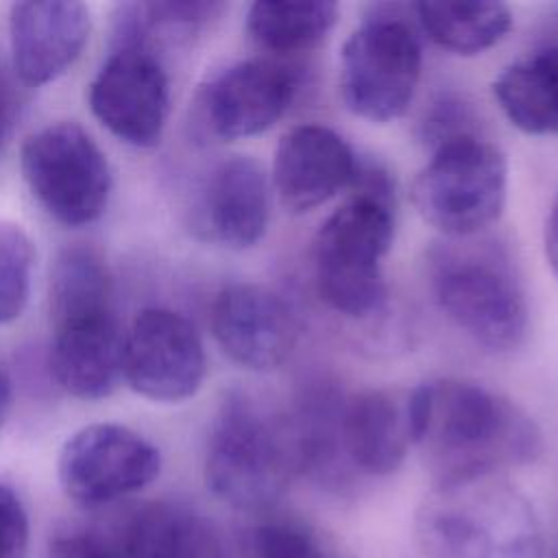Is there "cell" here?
I'll list each match as a JSON object with an SVG mask.
<instances>
[{
  "instance_id": "obj_1",
  "label": "cell",
  "mask_w": 558,
  "mask_h": 558,
  "mask_svg": "<svg viewBox=\"0 0 558 558\" xmlns=\"http://www.w3.org/2000/svg\"><path fill=\"white\" fill-rule=\"evenodd\" d=\"M412 442L423 447L436 482L501 473L532 462L543 438L536 423L510 399L466 379H434L405 397Z\"/></svg>"
},
{
  "instance_id": "obj_2",
  "label": "cell",
  "mask_w": 558,
  "mask_h": 558,
  "mask_svg": "<svg viewBox=\"0 0 558 558\" xmlns=\"http://www.w3.org/2000/svg\"><path fill=\"white\" fill-rule=\"evenodd\" d=\"M425 558H545L538 514L501 473L440 480L414 517Z\"/></svg>"
},
{
  "instance_id": "obj_3",
  "label": "cell",
  "mask_w": 558,
  "mask_h": 558,
  "mask_svg": "<svg viewBox=\"0 0 558 558\" xmlns=\"http://www.w3.org/2000/svg\"><path fill=\"white\" fill-rule=\"evenodd\" d=\"M303 475L288 418H277L246 392L225 397L205 453L207 488L231 508L266 510Z\"/></svg>"
},
{
  "instance_id": "obj_4",
  "label": "cell",
  "mask_w": 558,
  "mask_h": 558,
  "mask_svg": "<svg viewBox=\"0 0 558 558\" xmlns=\"http://www.w3.org/2000/svg\"><path fill=\"white\" fill-rule=\"evenodd\" d=\"M429 288L440 312L477 347L517 351L530 329L525 290L490 244L449 240L429 253Z\"/></svg>"
},
{
  "instance_id": "obj_5",
  "label": "cell",
  "mask_w": 558,
  "mask_h": 558,
  "mask_svg": "<svg viewBox=\"0 0 558 558\" xmlns=\"http://www.w3.org/2000/svg\"><path fill=\"white\" fill-rule=\"evenodd\" d=\"M395 238V203L353 192L318 227L312 272L318 296L347 318H371L388 303L384 257Z\"/></svg>"
},
{
  "instance_id": "obj_6",
  "label": "cell",
  "mask_w": 558,
  "mask_h": 558,
  "mask_svg": "<svg viewBox=\"0 0 558 558\" xmlns=\"http://www.w3.org/2000/svg\"><path fill=\"white\" fill-rule=\"evenodd\" d=\"M508 196L506 155L480 133L434 146L412 183L416 214L449 240L473 238L504 211Z\"/></svg>"
},
{
  "instance_id": "obj_7",
  "label": "cell",
  "mask_w": 558,
  "mask_h": 558,
  "mask_svg": "<svg viewBox=\"0 0 558 558\" xmlns=\"http://www.w3.org/2000/svg\"><path fill=\"white\" fill-rule=\"evenodd\" d=\"M421 70L423 50L414 28L401 15L375 11L342 44L338 92L353 116L390 122L408 111Z\"/></svg>"
},
{
  "instance_id": "obj_8",
  "label": "cell",
  "mask_w": 558,
  "mask_h": 558,
  "mask_svg": "<svg viewBox=\"0 0 558 558\" xmlns=\"http://www.w3.org/2000/svg\"><path fill=\"white\" fill-rule=\"evenodd\" d=\"M20 170L39 207L63 227L96 222L111 196V166L76 122H50L26 137Z\"/></svg>"
},
{
  "instance_id": "obj_9",
  "label": "cell",
  "mask_w": 558,
  "mask_h": 558,
  "mask_svg": "<svg viewBox=\"0 0 558 558\" xmlns=\"http://www.w3.org/2000/svg\"><path fill=\"white\" fill-rule=\"evenodd\" d=\"M296 76L270 59L233 61L207 76L192 102L201 142H235L268 131L290 107Z\"/></svg>"
},
{
  "instance_id": "obj_10",
  "label": "cell",
  "mask_w": 558,
  "mask_h": 558,
  "mask_svg": "<svg viewBox=\"0 0 558 558\" xmlns=\"http://www.w3.org/2000/svg\"><path fill=\"white\" fill-rule=\"evenodd\" d=\"M161 473L159 449L135 429L94 423L74 432L61 447L57 475L78 506L98 508L150 486Z\"/></svg>"
},
{
  "instance_id": "obj_11",
  "label": "cell",
  "mask_w": 558,
  "mask_h": 558,
  "mask_svg": "<svg viewBox=\"0 0 558 558\" xmlns=\"http://www.w3.org/2000/svg\"><path fill=\"white\" fill-rule=\"evenodd\" d=\"M94 118L120 142L153 148L170 116V78L161 57L137 46H113L89 83Z\"/></svg>"
},
{
  "instance_id": "obj_12",
  "label": "cell",
  "mask_w": 558,
  "mask_h": 558,
  "mask_svg": "<svg viewBox=\"0 0 558 558\" xmlns=\"http://www.w3.org/2000/svg\"><path fill=\"white\" fill-rule=\"evenodd\" d=\"M207 355L196 327L179 312L148 307L124 331L122 375L133 392L157 403H179L198 392Z\"/></svg>"
},
{
  "instance_id": "obj_13",
  "label": "cell",
  "mask_w": 558,
  "mask_h": 558,
  "mask_svg": "<svg viewBox=\"0 0 558 558\" xmlns=\"http://www.w3.org/2000/svg\"><path fill=\"white\" fill-rule=\"evenodd\" d=\"M270 190V179L257 159L231 155L218 161L194 194L192 231L203 242L229 251L255 246L268 229Z\"/></svg>"
},
{
  "instance_id": "obj_14",
  "label": "cell",
  "mask_w": 558,
  "mask_h": 558,
  "mask_svg": "<svg viewBox=\"0 0 558 558\" xmlns=\"http://www.w3.org/2000/svg\"><path fill=\"white\" fill-rule=\"evenodd\" d=\"M211 333L225 355L242 368H279L296 344V325L286 301L255 283H231L211 303Z\"/></svg>"
},
{
  "instance_id": "obj_15",
  "label": "cell",
  "mask_w": 558,
  "mask_h": 558,
  "mask_svg": "<svg viewBox=\"0 0 558 558\" xmlns=\"http://www.w3.org/2000/svg\"><path fill=\"white\" fill-rule=\"evenodd\" d=\"M357 155L331 126L305 122L275 148L270 187L290 214H307L353 185Z\"/></svg>"
},
{
  "instance_id": "obj_16",
  "label": "cell",
  "mask_w": 558,
  "mask_h": 558,
  "mask_svg": "<svg viewBox=\"0 0 558 558\" xmlns=\"http://www.w3.org/2000/svg\"><path fill=\"white\" fill-rule=\"evenodd\" d=\"M122 360L124 331L113 305L52 318L50 373L65 395L81 401L109 397L124 381Z\"/></svg>"
},
{
  "instance_id": "obj_17",
  "label": "cell",
  "mask_w": 558,
  "mask_h": 558,
  "mask_svg": "<svg viewBox=\"0 0 558 558\" xmlns=\"http://www.w3.org/2000/svg\"><path fill=\"white\" fill-rule=\"evenodd\" d=\"M92 31L83 2H15L9 11V44L15 76L39 87L57 81L81 57Z\"/></svg>"
},
{
  "instance_id": "obj_18",
  "label": "cell",
  "mask_w": 558,
  "mask_h": 558,
  "mask_svg": "<svg viewBox=\"0 0 558 558\" xmlns=\"http://www.w3.org/2000/svg\"><path fill=\"white\" fill-rule=\"evenodd\" d=\"M340 445L349 466L366 475L395 473L414 445L405 399L388 390H364L342 399Z\"/></svg>"
},
{
  "instance_id": "obj_19",
  "label": "cell",
  "mask_w": 558,
  "mask_h": 558,
  "mask_svg": "<svg viewBox=\"0 0 558 558\" xmlns=\"http://www.w3.org/2000/svg\"><path fill=\"white\" fill-rule=\"evenodd\" d=\"M111 547L116 558H229L209 519L170 501L140 508Z\"/></svg>"
},
{
  "instance_id": "obj_20",
  "label": "cell",
  "mask_w": 558,
  "mask_h": 558,
  "mask_svg": "<svg viewBox=\"0 0 558 558\" xmlns=\"http://www.w3.org/2000/svg\"><path fill=\"white\" fill-rule=\"evenodd\" d=\"M493 96L512 126L527 135H558V46L536 48L508 63Z\"/></svg>"
},
{
  "instance_id": "obj_21",
  "label": "cell",
  "mask_w": 558,
  "mask_h": 558,
  "mask_svg": "<svg viewBox=\"0 0 558 558\" xmlns=\"http://www.w3.org/2000/svg\"><path fill=\"white\" fill-rule=\"evenodd\" d=\"M222 11V2L205 0L122 4L113 20V46H137L157 54L161 46L190 39Z\"/></svg>"
},
{
  "instance_id": "obj_22",
  "label": "cell",
  "mask_w": 558,
  "mask_h": 558,
  "mask_svg": "<svg viewBox=\"0 0 558 558\" xmlns=\"http://www.w3.org/2000/svg\"><path fill=\"white\" fill-rule=\"evenodd\" d=\"M414 11L436 46L462 57L493 48L512 26V13L504 2H418Z\"/></svg>"
},
{
  "instance_id": "obj_23",
  "label": "cell",
  "mask_w": 558,
  "mask_h": 558,
  "mask_svg": "<svg viewBox=\"0 0 558 558\" xmlns=\"http://www.w3.org/2000/svg\"><path fill=\"white\" fill-rule=\"evenodd\" d=\"M338 22L336 2H253L246 11V33L275 54L303 52L320 44Z\"/></svg>"
},
{
  "instance_id": "obj_24",
  "label": "cell",
  "mask_w": 558,
  "mask_h": 558,
  "mask_svg": "<svg viewBox=\"0 0 558 558\" xmlns=\"http://www.w3.org/2000/svg\"><path fill=\"white\" fill-rule=\"evenodd\" d=\"M113 286L105 262L85 246H68L50 272V318L113 305Z\"/></svg>"
},
{
  "instance_id": "obj_25",
  "label": "cell",
  "mask_w": 558,
  "mask_h": 558,
  "mask_svg": "<svg viewBox=\"0 0 558 558\" xmlns=\"http://www.w3.org/2000/svg\"><path fill=\"white\" fill-rule=\"evenodd\" d=\"M238 558H340L316 530L296 519H266L253 525Z\"/></svg>"
},
{
  "instance_id": "obj_26",
  "label": "cell",
  "mask_w": 558,
  "mask_h": 558,
  "mask_svg": "<svg viewBox=\"0 0 558 558\" xmlns=\"http://www.w3.org/2000/svg\"><path fill=\"white\" fill-rule=\"evenodd\" d=\"M35 248L20 225L0 222V325L17 320L31 296Z\"/></svg>"
},
{
  "instance_id": "obj_27",
  "label": "cell",
  "mask_w": 558,
  "mask_h": 558,
  "mask_svg": "<svg viewBox=\"0 0 558 558\" xmlns=\"http://www.w3.org/2000/svg\"><path fill=\"white\" fill-rule=\"evenodd\" d=\"M31 523L20 495L0 484V558H28Z\"/></svg>"
},
{
  "instance_id": "obj_28",
  "label": "cell",
  "mask_w": 558,
  "mask_h": 558,
  "mask_svg": "<svg viewBox=\"0 0 558 558\" xmlns=\"http://www.w3.org/2000/svg\"><path fill=\"white\" fill-rule=\"evenodd\" d=\"M469 122H473V118L464 102L453 98H442L440 102H436V107L423 122V131H425L423 137L429 140L432 146H438L451 137L477 133Z\"/></svg>"
},
{
  "instance_id": "obj_29",
  "label": "cell",
  "mask_w": 558,
  "mask_h": 558,
  "mask_svg": "<svg viewBox=\"0 0 558 558\" xmlns=\"http://www.w3.org/2000/svg\"><path fill=\"white\" fill-rule=\"evenodd\" d=\"M48 558H116V551L111 543L92 532H68L50 543Z\"/></svg>"
},
{
  "instance_id": "obj_30",
  "label": "cell",
  "mask_w": 558,
  "mask_h": 558,
  "mask_svg": "<svg viewBox=\"0 0 558 558\" xmlns=\"http://www.w3.org/2000/svg\"><path fill=\"white\" fill-rule=\"evenodd\" d=\"M543 246H545V259L558 279V192L551 201V207L547 211L545 231H543Z\"/></svg>"
},
{
  "instance_id": "obj_31",
  "label": "cell",
  "mask_w": 558,
  "mask_h": 558,
  "mask_svg": "<svg viewBox=\"0 0 558 558\" xmlns=\"http://www.w3.org/2000/svg\"><path fill=\"white\" fill-rule=\"evenodd\" d=\"M15 94L9 85V81L4 78V74H0V144L7 137L11 124H13V116H15Z\"/></svg>"
},
{
  "instance_id": "obj_32",
  "label": "cell",
  "mask_w": 558,
  "mask_h": 558,
  "mask_svg": "<svg viewBox=\"0 0 558 558\" xmlns=\"http://www.w3.org/2000/svg\"><path fill=\"white\" fill-rule=\"evenodd\" d=\"M11 377L0 360V427L4 425L7 416H9V410H11Z\"/></svg>"
}]
</instances>
